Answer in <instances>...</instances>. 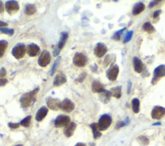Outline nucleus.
I'll return each mask as SVG.
<instances>
[{"label": "nucleus", "instance_id": "obj_1", "mask_svg": "<svg viewBox=\"0 0 165 146\" xmlns=\"http://www.w3.org/2000/svg\"><path fill=\"white\" fill-rule=\"evenodd\" d=\"M39 91V88H36L34 90L26 93V94L23 95L19 99L21 107L23 108H27L34 103L36 100V96Z\"/></svg>", "mask_w": 165, "mask_h": 146}, {"label": "nucleus", "instance_id": "obj_2", "mask_svg": "<svg viewBox=\"0 0 165 146\" xmlns=\"http://www.w3.org/2000/svg\"><path fill=\"white\" fill-rule=\"evenodd\" d=\"M27 53V48L23 43H18L12 50V55L16 59H20L24 57Z\"/></svg>", "mask_w": 165, "mask_h": 146}, {"label": "nucleus", "instance_id": "obj_3", "mask_svg": "<svg viewBox=\"0 0 165 146\" xmlns=\"http://www.w3.org/2000/svg\"><path fill=\"white\" fill-rule=\"evenodd\" d=\"M74 64L79 68H82L87 64L88 58L82 53H75L73 58Z\"/></svg>", "mask_w": 165, "mask_h": 146}, {"label": "nucleus", "instance_id": "obj_4", "mask_svg": "<svg viewBox=\"0 0 165 146\" xmlns=\"http://www.w3.org/2000/svg\"><path fill=\"white\" fill-rule=\"evenodd\" d=\"M50 61H51V57H50V52H49L48 50H43L41 53L40 55H39L38 61V64L39 66H40L41 67L44 68L50 64Z\"/></svg>", "mask_w": 165, "mask_h": 146}, {"label": "nucleus", "instance_id": "obj_5", "mask_svg": "<svg viewBox=\"0 0 165 146\" xmlns=\"http://www.w3.org/2000/svg\"><path fill=\"white\" fill-rule=\"evenodd\" d=\"M112 124V118L108 115H102L98 122V127L100 131H105Z\"/></svg>", "mask_w": 165, "mask_h": 146}, {"label": "nucleus", "instance_id": "obj_6", "mask_svg": "<svg viewBox=\"0 0 165 146\" xmlns=\"http://www.w3.org/2000/svg\"><path fill=\"white\" fill-rule=\"evenodd\" d=\"M6 12L10 15H13L17 13L19 10V5L18 1L14 0H10L6 1L5 5Z\"/></svg>", "mask_w": 165, "mask_h": 146}, {"label": "nucleus", "instance_id": "obj_7", "mask_svg": "<svg viewBox=\"0 0 165 146\" xmlns=\"http://www.w3.org/2000/svg\"><path fill=\"white\" fill-rule=\"evenodd\" d=\"M70 118L67 115H61L55 118L54 125L55 128L66 127L67 125L70 123Z\"/></svg>", "mask_w": 165, "mask_h": 146}, {"label": "nucleus", "instance_id": "obj_8", "mask_svg": "<svg viewBox=\"0 0 165 146\" xmlns=\"http://www.w3.org/2000/svg\"><path fill=\"white\" fill-rule=\"evenodd\" d=\"M46 103L49 109L54 111H58L61 109V102L58 99L48 97L46 99Z\"/></svg>", "mask_w": 165, "mask_h": 146}, {"label": "nucleus", "instance_id": "obj_9", "mask_svg": "<svg viewBox=\"0 0 165 146\" xmlns=\"http://www.w3.org/2000/svg\"><path fill=\"white\" fill-rule=\"evenodd\" d=\"M107 50L108 49L107 46L105 45L104 43H99L95 46L94 53V55L96 56L97 57L101 58L102 57H103V56L106 54Z\"/></svg>", "mask_w": 165, "mask_h": 146}, {"label": "nucleus", "instance_id": "obj_10", "mask_svg": "<svg viewBox=\"0 0 165 146\" xmlns=\"http://www.w3.org/2000/svg\"><path fill=\"white\" fill-rule=\"evenodd\" d=\"M119 68L117 64L112 65L107 72V77L110 81H115L117 78Z\"/></svg>", "mask_w": 165, "mask_h": 146}, {"label": "nucleus", "instance_id": "obj_11", "mask_svg": "<svg viewBox=\"0 0 165 146\" xmlns=\"http://www.w3.org/2000/svg\"><path fill=\"white\" fill-rule=\"evenodd\" d=\"M151 117L155 120H159L165 115V108L161 106H156L151 111Z\"/></svg>", "mask_w": 165, "mask_h": 146}, {"label": "nucleus", "instance_id": "obj_12", "mask_svg": "<svg viewBox=\"0 0 165 146\" xmlns=\"http://www.w3.org/2000/svg\"><path fill=\"white\" fill-rule=\"evenodd\" d=\"M61 109L66 113H70L75 109V104L68 99H65L61 102Z\"/></svg>", "mask_w": 165, "mask_h": 146}, {"label": "nucleus", "instance_id": "obj_13", "mask_svg": "<svg viewBox=\"0 0 165 146\" xmlns=\"http://www.w3.org/2000/svg\"><path fill=\"white\" fill-rule=\"evenodd\" d=\"M27 53L30 57H36L40 53V48L34 43H31L27 46Z\"/></svg>", "mask_w": 165, "mask_h": 146}, {"label": "nucleus", "instance_id": "obj_14", "mask_svg": "<svg viewBox=\"0 0 165 146\" xmlns=\"http://www.w3.org/2000/svg\"><path fill=\"white\" fill-rule=\"evenodd\" d=\"M67 81V78L66 75L62 73L58 74L55 75V77L54 79L53 84L55 86H60L63 84L66 83Z\"/></svg>", "mask_w": 165, "mask_h": 146}, {"label": "nucleus", "instance_id": "obj_15", "mask_svg": "<svg viewBox=\"0 0 165 146\" xmlns=\"http://www.w3.org/2000/svg\"><path fill=\"white\" fill-rule=\"evenodd\" d=\"M48 109L47 108H46L45 106H43L41 108H39L37 113H36V120L38 122L43 120L48 114Z\"/></svg>", "mask_w": 165, "mask_h": 146}, {"label": "nucleus", "instance_id": "obj_16", "mask_svg": "<svg viewBox=\"0 0 165 146\" xmlns=\"http://www.w3.org/2000/svg\"><path fill=\"white\" fill-rule=\"evenodd\" d=\"M164 76H165V65L162 64L157 66L154 69L153 81L154 79L155 80H157L159 78L164 77Z\"/></svg>", "mask_w": 165, "mask_h": 146}, {"label": "nucleus", "instance_id": "obj_17", "mask_svg": "<svg viewBox=\"0 0 165 146\" xmlns=\"http://www.w3.org/2000/svg\"><path fill=\"white\" fill-rule=\"evenodd\" d=\"M76 124L74 122H70V124L66 126L64 129V134L67 137H70L74 135V133L76 129Z\"/></svg>", "mask_w": 165, "mask_h": 146}, {"label": "nucleus", "instance_id": "obj_18", "mask_svg": "<svg viewBox=\"0 0 165 146\" xmlns=\"http://www.w3.org/2000/svg\"><path fill=\"white\" fill-rule=\"evenodd\" d=\"M133 63H134V68L135 71L138 74H140L143 70V63L141 61L139 58L137 57H134L133 58Z\"/></svg>", "mask_w": 165, "mask_h": 146}, {"label": "nucleus", "instance_id": "obj_19", "mask_svg": "<svg viewBox=\"0 0 165 146\" xmlns=\"http://www.w3.org/2000/svg\"><path fill=\"white\" fill-rule=\"evenodd\" d=\"M92 89L94 93L100 94V93L103 92L105 89L104 88V85L101 84L100 81H94L92 84Z\"/></svg>", "mask_w": 165, "mask_h": 146}, {"label": "nucleus", "instance_id": "obj_20", "mask_svg": "<svg viewBox=\"0 0 165 146\" xmlns=\"http://www.w3.org/2000/svg\"><path fill=\"white\" fill-rule=\"evenodd\" d=\"M68 38V32H62L61 33V36H60V38H59V41L58 45V47L59 50H62Z\"/></svg>", "mask_w": 165, "mask_h": 146}, {"label": "nucleus", "instance_id": "obj_21", "mask_svg": "<svg viewBox=\"0 0 165 146\" xmlns=\"http://www.w3.org/2000/svg\"><path fill=\"white\" fill-rule=\"evenodd\" d=\"M100 101L103 102L104 104H107L110 100V97H112L111 93L110 91H108L107 89H105V90L100 93Z\"/></svg>", "mask_w": 165, "mask_h": 146}, {"label": "nucleus", "instance_id": "obj_22", "mask_svg": "<svg viewBox=\"0 0 165 146\" xmlns=\"http://www.w3.org/2000/svg\"><path fill=\"white\" fill-rule=\"evenodd\" d=\"M144 9H145V5H144V3H141V2L137 3L134 6L132 14L134 15L139 14H141L142 12L144 11Z\"/></svg>", "mask_w": 165, "mask_h": 146}, {"label": "nucleus", "instance_id": "obj_23", "mask_svg": "<svg viewBox=\"0 0 165 146\" xmlns=\"http://www.w3.org/2000/svg\"><path fill=\"white\" fill-rule=\"evenodd\" d=\"M36 11H37V9L36 6L34 4H27L25 6V14L28 16H32L36 14Z\"/></svg>", "mask_w": 165, "mask_h": 146}, {"label": "nucleus", "instance_id": "obj_24", "mask_svg": "<svg viewBox=\"0 0 165 146\" xmlns=\"http://www.w3.org/2000/svg\"><path fill=\"white\" fill-rule=\"evenodd\" d=\"M90 127L92 128V132H93V135H94V138L95 139H97L99 138H100L101 137V133L100 132V129H99L98 127V124L97 123H93L92 124Z\"/></svg>", "mask_w": 165, "mask_h": 146}, {"label": "nucleus", "instance_id": "obj_25", "mask_svg": "<svg viewBox=\"0 0 165 146\" xmlns=\"http://www.w3.org/2000/svg\"><path fill=\"white\" fill-rule=\"evenodd\" d=\"M110 93L112 96L119 99L121 97V86H117V87L112 88L110 89Z\"/></svg>", "mask_w": 165, "mask_h": 146}, {"label": "nucleus", "instance_id": "obj_26", "mask_svg": "<svg viewBox=\"0 0 165 146\" xmlns=\"http://www.w3.org/2000/svg\"><path fill=\"white\" fill-rule=\"evenodd\" d=\"M9 43L5 40L0 41V58H2L8 47Z\"/></svg>", "mask_w": 165, "mask_h": 146}, {"label": "nucleus", "instance_id": "obj_27", "mask_svg": "<svg viewBox=\"0 0 165 146\" xmlns=\"http://www.w3.org/2000/svg\"><path fill=\"white\" fill-rule=\"evenodd\" d=\"M143 29L144 31L147 32L148 34H152L155 32V28L150 22L144 23L143 25Z\"/></svg>", "mask_w": 165, "mask_h": 146}, {"label": "nucleus", "instance_id": "obj_28", "mask_svg": "<svg viewBox=\"0 0 165 146\" xmlns=\"http://www.w3.org/2000/svg\"><path fill=\"white\" fill-rule=\"evenodd\" d=\"M132 109L134 113H137L139 112L140 110V102L138 99L135 98L132 101Z\"/></svg>", "mask_w": 165, "mask_h": 146}, {"label": "nucleus", "instance_id": "obj_29", "mask_svg": "<svg viewBox=\"0 0 165 146\" xmlns=\"http://www.w3.org/2000/svg\"><path fill=\"white\" fill-rule=\"evenodd\" d=\"M31 119H32V117L31 115L27 116V117H26L25 118L23 119V120L21 121L20 125L23 126V127H25V128L29 127L30 125H31Z\"/></svg>", "mask_w": 165, "mask_h": 146}, {"label": "nucleus", "instance_id": "obj_30", "mask_svg": "<svg viewBox=\"0 0 165 146\" xmlns=\"http://www.w3.org/2000/svg\"><path fill=\"white\" fill-rule=\"evenodd\" d=\"M0 32L3 34H5L6 35H9L10 36H12L14 34V30L13 28H9L5 27L0 28Z\"/></svg>", "mask_w": 165, "mask_h": 146}, {"label": "nucleus", "instance_id": "obj_31", "mask_svg": "<svg viewBox=\"0 0 165 146\" xmlns=\"http://www.w3.org/2000/svg\"><path fill=\"white\" fill-rule=\"evenodd\" d=\"M60 60H61V57H59L56 59L55 61H54L53 66H52V69H51V75L52 76L54 74L56 69H57V68L58 67L59 63H60Z\"/></svg>", "mask_w": 165, "mask_h": 146}, {"label": "nucleus", "instance_id": "obj_32", "mask_svg": "<svg viewBox=\"0 0 165 146\" xmlns=\"http://www.w3.org/2000/svg\"><path fill=\"white\" fill-rule=\"evenodd\" d=\"M126 28H127L126 27H124V28H122L121 30H119V31L115 32V34H114L113 37H112V39H115V40H117V41L120 40L121 34H123V31H124V30L126 29Z\"/></svg>", "mask_w": 165, "mask_h": 146}, {"label": "nucleus", "instance_id": "obj_33", "mask_svg": "<svg viewBox=\"0 0 165 146\" xmlns=\"http://www.w3.org/2000/svg\"><path fill=\"white\" fill-rule=\"evenodd\" d=\"M133 34H134V32H133V31L128 32L127 33V34L126 37L124 38V41H123V43H128V41H130L131 40L132 38Z\"/></svg>", "mask_w": 165, "mask_h": 146}, {"label": "nucleus", "instance_id": "obj_34", "mask_svg": "<svg viewBox=\"0 0 165 146\" xmlns=\"http://www.w3.org/2000/svg\"><path fill=\"white\" fill-rule=\"evenodd\" d=\"M110 60H112V57L110 55H108L106 57H105V60H104V62H103L105 67H107L108 65L110 64V63H112V61H110Z\"/></svg>", "mask_w": 165, "mask_h": 146}, {"label": "nucleus", "instance_id": "obj_35", "mask_svg": "<svg viewBox=\"0 0 165 146\" xmlns=\"http://www.w3.org/2000/svg\"><path fill=\"white\" fill-rule=\"evenodd\" d=\"M86 77H87V74H86V73H85V72L82 73V74L81 75H80V76H79V77L76 79V81L78 82H82V81L85 80V79L86 78Z\"/></svg>", "mask_w": 165, "mask_h": 146}, {"label": "nucleus", "instance_id": "obj_36", "mask_svg": "<svg viewBox=\"0 0 165 146\" xmlns=\"http://www.w3.org/2000/svg\"><path fill=\"white\" fill-rule=\"evenodd\" d=\"M139 141L141 142V143H143V144L144 145H147L148 144V142H149L148 139L145 137H139Z\"/></svg>", "mask_w": 165, "mask_h": 146}, {"label": "nucleus", "instance_id": "obj_37", "mask_svg": "<svg viewBox=\"0 0 165 146\" xmlns=\"http://www.w3.org/2000/svg\"><path fill=\"white\" fill-rule=\"evenodd\" d=\"M9 127L11 129H17L19 127L20 124L19 123H12V122H9L8 124Z\"/></svg>", "mask_w": 165, "mask_h": 146}, {"label": "nucleus", "instance_id": "obj_38", "mask_svg": "<svg viewBox=\"0 0 165 146\" xmlns=\"http://www.w3.org/2000/svg\"><path fill=\"white\" fill-rule=\"evenodd\" d=\"M6 75V69L3 67L1 69H0V78H3L4 77H5Z\"/></svg>", "mask_w": 165, "mask_h": 146}, {"label": "nucleus", "instance_id": "obj_39", "mask_svg": "<svg viewBox=\"0 0 165 146\" xmlns=\"http://www.w3.org/2000/svg\"><path fill=\"white\" fill-rule=\"evenodd\" d=\"M8 82V80L5 78H0V86H4Z\"/></svg>", "mask_w": 165, "mask_h": 146}, {"label": "nucleus", "instance_id": "obj_40", "mask_svg": "<svg viewBox=\"0 0 165 146\" xmlns=\"http://www.w3.org/2000/svg\"><path fill=\"white\" fill-rule=\"evenodd\" d=\"M60 52H61V50H59L58 46L57 47H55L53 50V55L54 57H57V56L60 54Z\"/></svg>", "mask_w": 165, "mask_h": 146}, {"label": "nucleus", "instance_id": "obj_41", "mask_svg": "<svg viewBox=\"0 0 165 146\" xmlns=\"http://www.w3.org/2000/svg\"><path fill=\"white\" fill-rule=\"evenodd\" d=\"M159 1H152L150 3L149 5H148V7L149 8H152L153 6H154L155 5H156L157 4H158V3H159Z\"/></svg>", "mask_w": 165, "mask_h": 146}, {"label": "nucleus", "instance_id": "obj_42", "mask_svg": "<svg viewBox=\"0 0 165 146\" xmlns=\"http://www.w3.org/2000/svg\"><path fill=\"white\" fill-rule=\"evenodd\" d=\"M161 10H158V11H156V12H154V19H156V18H157L158 17H159L160 14H161Z\"/></svg>", "mask_w": 165, "mask_h": 146}, {"label": "nucleus", "instance_id": "obj_43", "mask_svg": "<svg viewBox=\"0 0 165 146\" xmlns=\"http://www.w3.org/2000/svg\"><path fill=\"white\" fill-rule=\"evenodd\" d=\"M4 12V6H3V3L1 1H0V14Z\"/></svg>", "mask_w": 165, "mask_h": 146}, {"label": "nucleus", "instance_id": "obj_44", "mask_svg": "<svg viewBox=\"0 0 165 146\" xmlns=\"http://www.w3.org/2000/svg\"><path fill=\"white\" fill-rule=\"evenodd\" d=\"M8 26V24L6 22L0 21V28L1 27H5V26Z\"/></svg>", "mask_w": 165, "mask_h": 146}, {"label": "nucleus", "instance_id": "obj_45", "mask_svg": "<svg viewBox=\"0 0 165 146\" xmlns=\"http://www.w3.org/2000/svg\"><path fill=\"white\" fill-rule=\"evenodd\" d=\"M131 88H132V82H131V81H129L128 82V94H130Z\"/></svg>", "mask_w": 165, "mask_h": 146}, {"label": "nucleus", "instance_id": "obj_46", "mask_svg": "<svg viewBox=\"0 0 165 146\" xmlns=\"http://www.w3.org/2000/svg\"><path fill=\"white\" fill-rule=\"evenodd\" d=\"M75 146H87V145L83 143H81V142H79V143L76 144V145H75Z\"/></svg>", "mask_w": 165, "mask_h": 146}, {"label": "nucleus", "instance_id": "obj_47", "mask_svg": "<svg viewBox=\"0 0 165 146\" xmlns=\"http://www.w3.org/2000/svg\"><path fill=\"white\" fill-rule=\"evenodd\" d=\"M154 125H161V123H156V124H154Z\"/></svg>", "mask_w": 165, "mask_h": 146}, {"label": "nucleus", "instance_id": "obj_48", "mask_svg": "<svg viewBox=\"0 0 165 146\" xmlns=\"http://www.w3.org/2000/svg\"><path fill=\"white\" fill-rule=\"evenodd\" d=\"M15 146H23L22 145H20V144H19V145H15Z\"/></svg>", "mask_w": 165, "mask_h": 146}]
</instances>
